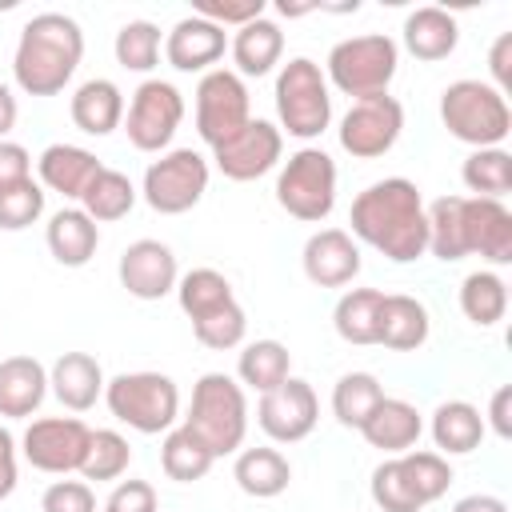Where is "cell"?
I'll return each mask as SVG.
<instances>
[{
    "label": "cell",
    "mask_w": 512,
    "mask_h": 512,
    "mask_svg": "<svg viewBox=\"0 0 512 512\" xmlns=\"http://www.w3.org/2000/svg\"><path fill=\"white\" fill-rule=\"evenodd\" d=\"M352 240L376 248L392 264H412L428 252L424 196L408 176H384L368 184L348 212Z\"/></svg>",
    "instance_id": "1"
},
{
    "label": "cell",
    "mask_w": 512,
    "mask_h": 512,
    "mask_svg": "<svg viewBox=\"0 0 512 512\" xmlns=\"http://www.w3.org/2000/svg\"><path fill=\"white\" fill-rule=\"evenodd\" d=\"M84 60V32L64 12H36L12 52V80L24 96H56L72 84Z\"/></svg>",
    "instance_id": "2"
},
{
    "label": "cell",
    "mask_w": 512,
    "mask_h": 512,
    "mask_svg": "<svg viewBox=\"0 0 512 512\" xmlns=\"http://www.w3.org/2000/svg\"><path fill=\"white\" fill-rule=\"evenodd\" d=\"M184 428L196 432L212 456L240 452L244 436H248V396H244L240 380L228 372H204L192 384V404H188Z\"/></svg>",
    "instance_id": "3"
},
{
    "label": "cell",
    "mask_w": 512,
    "mask_h": 512,
    "mask_svg": "<svg viewBox=\"0 0 512 512\" xmlns=\"http://www.w3.org/2000/svg\"><path fill=\"white\" fill-rule=\"evenodd\" d=\"M440 120L452 140L468 148H504L512 132L508 96H500L488 80H452L440 92Z\"/></svg>",
    "instance_id": "4"
},
{
    "label": "cell",
    "mask_w": 512,
    "mask_h": 512,
    "mask_svg": "<svg viewBox=\"0 0 512 512\" xmlns=\"http://www.w3.org/2000/svg\"><path fill=\"white\" fill-rule=\"evenodd\" d=\"M396 68H400V44L388 32H364V36L336 40L328 48L324 80L328 88L352 100H364V96L388 92V84L396 80Z\"/></svg>",
    "instance_id": "5"
},
{
    "label": "cell",
    "mask_w": 512,
    "mask_h": 512,
    "mask_svg": "<svg viewBox=\"0 0 512 512\" xmlns=\"http://www.w3.org/2000/svg\"><path fill=\"white\" fill-rule=\"evenodd\" d=\"M104 404L112 420L128 424L140 436H160L176 428L180 420V388L172 376L140 368V372H120L104 384Z\"/></svg>",
    "instance_id": "6"
},
{
    "label": "cell",
    "mask_w": 512,
    "mask_h": 512,
    "mask_svg": "<svg viewBox=\"0 0 512 512\" xmlns=\"http://www.w3.org/2000/svg\"><path fill=\"white\" fill-rule=\"evenodd\" d=\"M276 128L296 140H316L332 124V88L324 80V68L308 56H292L276 72Z\"/></svg>",
    "instance_id": "7"
},
{
    "label": "cell",
    "mask_w": 512,
    "mask_h": 512,
    "mask_svg": "<svg viewBox=\"0 0 512 512\" xmlns=\"http://www.w3.org/2000/svg\"><path fill=\"white\" fill-rule=\"evenodd\" d=\"M276 204L304 224H320L336 208V160L324 148H296L288 160H280L276 172Z\"/></svg>",
    "instance_id": "8"
},
{
    "label": "cell",
    "mask_w": 512,
    "mask_h": 512,
    "mask_svg": "<svg viewBox=\"0 0 512 512\" xmlns=\"http://www.w3.org/2000/svg\"><path fill=\"white\" fill-rule=\"evenodd\" d=\"M208 176L212 168L196 148H168L144 168L140 196L160 216H184L204 200Z\"/></svg>",
    "instance_id": "9"
},
{
    "label": "cell",
    "mask_w": 512,
    "mask_h": 512,
    "mask_svg": "<svg viewBox=\"0 0 512 512\" xmlns=\"http://www.w3.org/2000/svg\"><path fill=\"white\" fill-rule=\"evenodd\" d=\"M180 124H184V92L176 84L152 76L132 92L120 128L128 132V144L136 152H156L160 156V152H168Z\"/></svg>",
    "instance_id": "10"
},
{
    "label": "cell",
    "mask_w": 512,
    "mask_h": 512,
    "mask_svg": "<svg viewBox=\"0 0 512 512\" xmlns=\"http://www.w3.org/2000/svg\"><path fill=\"white\" fill-rule=\"evenodd\" d=\"M400 132H404V104L380 92L348 104V112L340 116L336 140L352 160H380L396 148Z\"/></svg>",
    "instance_id": "11"
},
{
    "label": "cell",
    "mask_w": 512,
    "mask_h": 512,
    "mask_svg": "<svg viewBox=\"0 0 512 512\" xmlns=\"http://www.w3.org/2000/svg\"><path fill=\"white\" fill-rule=\"evenodd\" d=\"M92 428L80 416H36L20 436V456L48 476H68L84 468Z\"/></svg>",
    "instance_id": "12"
},
{
    "label": "cell",
    "mask_w": 512,
    "mask_h": 512,
    "mask_svg": "<svg viewBox=\"0 0 512 512\" xmlns=\"http://www.w3.org/2000/svg\"><path fill=\"white\" fill-rule=\"evenodd\" d=\"M252 120L248 84L232 68H212L196 84V132L208 148L224 144Z\"/></svg>",
    "instance_id": "13"
},
{
    "label": "cell",
    "mask_w": 512,
    "mask_h": 512,
    "mask_svg": "<svg viewBox=\"0 0 512 512\" xmlns=\"http://www.w3.org/2000/svg\"><path fill=\"white\" fill-rule=\"evenodd\" d=\"M212 160H216V168H220L228 180H236V184L260 180V176H268L272 168H280V160H284V132H280L272 120L252 116L236 136H228L224 144L212 148Z\"/></svg>",
    "instance_id": "14"
},
{
    "label": "cell",
    "mask_w": 512,
    "mask_h": 512,
    "mask_svg": "<svg viewBox=\"0 0 512 512\" xmlns=\"http://www.w3.org/2000/svg\"><path fill=\"white\" fill-rule=\"evenodd\" d=\"M316 420H320L316 388L300 376H288L256 404V424L272 444H300L304 436H312Z\"/></svg>",
    "instance_id": "15"
},
{
    "label": "cell",
    "mask_w": 512,
    "mask_h": 512,
    "mask_svg": "<svg viewBox=\"0 0 512 512\" xmlns=\"http://www.w3.org/2000/svg\"><path fill=\"white\" fill-rule=\"evenodd\" d=\"M116 276H120V288L128 296H136V300H164L168 292H176L180 264H176V252L164 240L144 236V240H132L120 252Z\"/></svg>",
    "instance_id": "16"
},
{
    "label": "cell",
    "mask_w": 512,
    "mask_h": 512,
    "mask_svg": "<svg viewBox=\"0 0 512 512\" xmlns=\"http://www.w3.org/2000/svg\"><path fill=\"white\" fill-rule=\"evenodd\" d=\"M360 264V244L344 228H316L300 252V268L316 288H348L360 276Z\"/></svg>",
    "instance_id": "17"
},
{
    "label": "cell",
    "mask_w": 512,
    "mask_h": 512,
    "mask_svg": "<svg viewBox=\"0 0 512 512\" xmlns=\"http://www.w3.org/2000/svg\"><path fill=\"white\" fill-rule=\"evenodd\" d=\"M464 248L492 268L512 264V212L504 200L464 196Z\"/></svg>",
    "instance_id": "18"
},
{
    "label": "cell",
    "mask_w": 512,
    "mask_h": 512,
    "mask_svg": "<svg viewBox=\"0 0 512 512\" xmlns=\"http://www.w3.org/2000/svg\"><path fill=\"white\" fill-rule=\"evenodd\" d=\"M228 48V32L216 28L212 20L204 16H184L172 24V32L164 36V60L176 68V72H212V64H220Z\"/></svg>",
    "instance_id": "19"
},
{
    "label": "cell",
    "mask_w": 512,
    "mask_h": 512,
    "mask_svg": "<svg viewBox=\"0 0 512 512\" xmlns=\"http://www.w3.org/2000/svg\"><path fill=\"white\" fill-rule=\"evenodd\" d=\"M356 432L364 436L368 448H380L384 456H400V452L416 448V440L424 432V416L416 412V404H408L400 396H380V404L368 412V420Z\"/></svg>",
    "instance_id": "20"
},
{
    "label": "cell",
    "mask_w": 512,
    "mask_h": 512,
    "mask_svg": "<svg viewBox=\"0 0 512 512\" xmlns=\"http://www.w3.org/2000/svg\"><path fill=\"white\" fill-rule=\"evenodd\" d=\"M104 164L96 160V152L80 148V144H48L40 156H36V172H40V188L64 196V200H76L84 196V188L92 184V176L100 172Z\"/></svg>",
    "instance_id": "21"
},
{
    "label": "cell",
    "mask_w": 512,
    "mask_h": 512,
    "mask_svg": "<svg viewBox=\"0 0 512 512\" xmlns=\"http://www.w3.org/2000/svg\"><path fill=\"white\" fill-rule=\"evenodd\" d=\"M104 368L88 352H64L48 368V392L68 408V412H88L104 396Z\"/></svg>",
    "instance_id": "22"
},
{
    "label": "cell",
    "mask_w": 512,
    "mask_h": 512,
    "mask_svg": "<svg viewBox=\"0 0 512 512\" xmlns=\"http://www.w3.org/2000/svg\"><path fill=\"white\" fill-rule=\"evenodd\" d=\"M44 396H48V368L36 356L0 360V416L4 420H32Z\"/></svg>",
    "instance_id": "23"
},
{
    "label": "cell",
    "mask_w": 512,
    "mask_h": 512,
    "mask_svg": "<svg viewBox=\"0 0 512 512\" xmlns=\"http://www.w3.org/2000/svg\"><path fill=\"white\" fill-rule=\"evenodd\" d=\"M124 92H120V84L116 80H108V76H92V80H84L76 92H72V100H68V116H72V124L84 132V136H112L120 124H124Z\"/></svg>",
    "instance_id": "24"
},
{
    "label": "cell",
    "mask_w": 512,
    "mask_h": 512,
    "mask_svg": "<svg viewBox=\"0 0 512 512\" xmlns=\"http://www.w3.org/2000/svg\"><path fill=\"white\" fill-rule=\"evenodd\" d=\"M400 40L404 48L424 60V64H436V60H448L460 44V20L448 12V8H436V4H424L416 12L404 16V28H400Z\"/></svg>",
    "instance_id": "25"
},
{
    "label": "cell",
    "mask_w": 512,
    "mask_h": 512,
    "mask_svg": "<svg viewBox=\"0 0 512 512\" xmlns=\"http://www.w3.org/2000/svg\"><path fill=\"white\" fill-rule=\"evenodd\" d=\"M44 244L52 252L56 264L64 268H84L96 248H100V224L76 204V208H60L48 216V228H44Z\"/></svg>",
    "instance_id": "26"
},
{
    "label": "cell",
    "mask_w": 512,
    "mask_h": 512,
    "mask_svg": "<svg viewBox=\"0 0 512 512\" xmlns=\"http://www.w3.org/2000/svg\"><path fill=\"white\" fill-rule=\"evenodd\" d=\"M432 336V316L416 296L404 292H384L380 304V324H376V344L392 348V352H416L424 348Z\"/></svg>",
    "instance_id": "27"
},
{
    "label": "cell",
    "mask_w": 512,
    "mask_h": 512,
    "mask_svg": "<svg viewBox=\"0 0 512 512\" xmlns=\"http://www.w3.org/2000/svg\"><path fill=\"white\" fill-rule=\"evenodd\" d=\"M228 52H232V64H236L232 72L240 80L244 76H268L280 64V56H284V32H280L276 20L256 16V20H248L244 28L232 32Z\"/></svg>",
    "instance_id": "28"
},
{
    "label": "cell",
    "mask_w": 512,
    "mask_h": 512,
    "mask_svg": "<svg viewBox=\"0 0 512 512\" xmlns=\"http://www.w3.org/2000/svg\"><path fill=\"white\" fill-rule=\"evenodd\" d=\"M232 480H236V488H240L244 496H252V500H272V496L288 492V484H292V464H288V456H284L280 448H268V444H260V448H240V452H236V464H232Z\"/></svg>",
    "instance_id": "29"
},
{
    "label": "cell",
    "mask_w": 512,
    "mask_h": 512,
    "mask_svg": "<svg viewBox=\"0 0 512 512\" xmlns=\"http://www.w3.org/2000/svg\"><path fill=\"white\" fill-rule=\"evenodd\" d=\"M428 432H432V444H436L440 456H468V452L480 448L488 424H484V416H480L476 404H468V400H444V404H436V412L428 420Z\"/></svg>",
    "instance_id": "30"
},
{
    "label": "cell",
    "mask_w": 512,
    "mask_h": 512,
    "mask_svg": "<svg viewBox=\"0 0 512 512\" xmlns=\"http://www.w3.org/2000/svg\"><path fill=\"white\" fill-rule=\"evenodd\" d=\"M292 376V352L288 344L264 336V340H248L240 344V360H236V380L240 388H252V392H272L276 384H284Z\"/></svg>",
    "instance_id": "31"
},
{
    "label": "cell",
    "mask_w": 512,
    "mask_h": 512,
    "mask_svg": "<svg viewBox=\"0 0 512 512\" xmlns=\"http://www.w3.org/2000/svg\"><path fill=\"white\" fill-rule=\"evenodd\" d=\"M380 304L384 292L380 288H348L340 292L336 308H332V328L344 344H376V324H380Z\"/></svg>",
    "instance_id": "32"
},
{
    "label": "cell",
    "mask_w": 512,
    "mask_h": 512,
    "mask_svg": "<svg viewBox=\"0 0 512 512\" xmlns=\"http://www.w3.org/2000/svg\"><path fill=\"white\" fill-rule=\"evenodd\" d=\"M460 312L464 320H472L476 328H492L504 320L508 312V284L500 272L492 268H476L460 280Z\"/></svg>",
    "instance_id": "33"
},
{
    "label": "cell",
    "mask_w": 512,
    "mask_h": 512,
    "mask_svg": "<svg viewBox=\"0 0 512 512\" xmlns=\"http://www.w3.org/2000/svg\"><path fill=\"white\" fill-rule=\"evenodd\" d=\"M216 456L204 448V440L196 432H188L184 424L180 428H168L164 432V444H160V468L168 480L176 484H196L212 472Z\"/></svg>",
    "instance_id": "34"
},
{
    "label": "cell",
    "mask_w": 512,
    "mask_h": 512,
    "mask_svg": "<svg viewBox=\"0 0 512 512\" xmlns=\"http://www.w3.org/2000/svg\"><path fill=\"white\" fill-rule=\"evenodd\" d=\"M136 200H140V192H136V184H132L124 172L100 168V172L92 176V184L84 188L80 208H84L96 224H112V220H124V216L136 208Z\"/></svg>",
    "instance_id": "35"
},
{
    "label": "cell",
    "mask_w": 512,
    "mask_h": 512,
    "mask_svg": "<svg viewBox=\"0 0 512 512\" xmlns=\"http://www.w3.org/2000/svg\"><path fill=\"white\" fill-rule=\"evenodd\" d=\"M460 180L472 196L504 200L512 192V152L508 148H472L464 156Z\"/></svg>",
    "instance_id": "36"
},
{
    "label": "cell",
    "mask_w": 512,
    "mask_h": 512,
    "mask_svg": "<svg viewBox=\"0 0 512 512\" xmlns=\"http://www.w3.org/2000/svg\"><path fill=\"white\" fill-rule=\"evenodd\" d=\"M428 216V252L444 264H456L468 256L464 248V196H440L424 208Z\"/></svg>",
    "instance_id": "37"
},
{
    "label": "cell",
    "mask_w": 512,
    "mask_h": 512,
    "mask_svg": "<svg viewBox=\"0 0 512 512\" xmlns=\"http://www.w3.org/2000/svg\"><path fill=\"white\" fill-rule=\"evenodd\" d=\"M176 300H180V312L188 320H200V316H212L224 304H232L236 292H232V284H228L224 272H216V268H192V272H184L176 280Z\"/></svg>",
    "instance_id": "38"
},
{
    "label": "cell",
    "mask_w": 512,
    "mask_h": 512,
    "mask_svg": "<svg viewBox=\"0 0 512 512\" xmlns=\"http://www.w3.org/2000/svg\"><path fill=\"white\" fill-rule=\"evenodd\" d=\"M396 464H400L408 488L416 492V500H420L424 508L436 504V500L448 492V484H452V464H448V456H440V452L408 448V452L396 456Z\"/></svg>",
    "instance_id": "39"
},
{
    "label": "cell",
    "mask_w": 512,
    "mask_h": 512,
    "mask_svg": "<svg viewBox=\"0 0 512 512\" xmlns=\"http://www.w3.org/2000/svg\"><path fill=\"white\" fill-rule=\"evenodd\" d=\"M380 396H384V388L372 372H344L332 384V416L344 428H360L368 420V412L380 404Z\"/></svg>",
    "instance_id": "40"
},
{
    "label": "cell",
    "mask_w": 512,
    "mask_h": 512,
    "mask_svg": "<svg viewBox=\"0 0 512 512\" xmlns=\"http://www.w3.org/2000/svg\"><path fill=\"white\" fill-rule=\"evenodd\" d=\"M160 48H164V36L152 20H128V24H120V32L112 40L116 64L124 72H140V76L160 64Z\"/></svg>",
    "instance_id": "41"
},
{
    "label": "cell",
    "mask_w": 512,
    "mask_h": 512,
    "mask_svg": "<svg viewBox=\"0 0 512 512\" xmlns=\"http://www.w3.org/2000/svg\"><path fill=\"white\" fill-rule=\"evenodd\" d=\"M132 464V444L128 436H120L116 428H96L92 440H88V456H84V468L80 476L84 480H120Z\"/></svg>",
    "instance_id": "42"
},
{
    "label": "cell",
    "mask_w": 512,
    "mask_h": 512,
    "mask_svg": "<svg viewBox=\"0 0 512 512\" xmlns=\"http://www.w3.org/2000/svg\"><path fill=\"white\" fill-rule=\"evenodd\" d=\"M192 336H196L204 348H212V352L240 348V344H244V336H248V316H244V308L232 300V304H224L220 312L192 320Z\"/></svg>",
    "instance_id": "43"
},
{
    "label": "cell",
    "mask_w": 512,
    "mask_h": 512,
    "mask_svg": "<svg viewBox=\"0 0 512 512\" xmlns=\"http://www.w3.org/2000/svg\"><path fill=\"white\" fill-rule=\"evenodd\" d=\"M368 492H372L376 512H424V504H420L416 492L408 488V480H404L396 456H388V460H380V464L372 468Z\"/></svg>",
    "instance_id": "44"
},
{
    "label": "cell",
    "mask_w": 512,
    "mask_h": 512,
    "mask_svg": "<svg viewBox=\"0 0 512 512\" xmlns=\"http://www.w3.org/2000/svg\"><path fill=\"white\" fill-rule=\"evenodd\" d=\"M44 200L48 192L40 188V180H20L12 188H0V228L4 232H24L44 216Z\"/></svg>",
    "instance_id": "45"
},
{
    "label": "cell",
    "mask_w": 512,
    "mask_h": 512,
    "mask_svg": "<svg viewBox=\"0 0 512 512\" xmlns=\"http://www.w3.org/2000/svg\"><path fill=\"white\" fill-rule=\"evenodd\" d=\"M40 512H96V492L88 480H52L40 496Z\"/></svg>",
    "instance_id": "46"
},
{
    "label": "cell",
    "mask_w": 512,
    "mask_h": 512,
    "mask_svg": "<svg viewBox=\"0 0 512 512\" xmlns=\"http://www.w3.org/2000/svg\"><path fill=\"white\" fill-rule=\"evenodd\" d=\"M264 8H268L264 0H200L192 12L212 20L216 28H244L248 20L264 16Z\"/></svg>",
    "instance_id": "47"
},
{
    "label": "cell",
    "mask_w": 512,
    "mask_h": 512,
    "mask_svg": "<svg viewBox=\"0 0 512 512\" xmlns=\"http://www.w3.org/2000/svg\"><path fill=\"white\" fill-rule=\"evenodd\" d=\"M104 512H160V500H156V488L148 480H120L108 492Z\"/></svg>",
    "instance_id": "48"
},
{
    "label": "cell",
    "mask_w": 512,
    "mask_h": 512,
    "mask_svg": "<svg viewBox=\"0 0 512 512\" xmlns=\"http://www.w3.org/2000/svg\"><path fill=\"white\" fill-rule=\"evenodd\" d=\"M32 180V152L16 140H0V188Z\"/></svg>",
    "instance_id": "49"
},
{
    "label": "cell",
    "mask_w": 512,
    "mask_h": 512,
    "mask_svg": "<svg viewBox=\"0 0 512 512\" xmlns=\"http://www.w3.org/2000/svg\"><path fill=\"white\" fill-rule=\"evenodd\" d=\"M488 84L500 92V96H508V88H512V32H500L496 40H492V48H488Z\"/></svg>",
    "instance_id": "50"
},
{
    "label": "cell",
    "mask_w": 512,
    "mask_h": 512,
    "mask_svg": "<svg viewBox=\"0 0 512 512\" xmlns=\"http://www.w3.org/2000/svg\"><path fill=\"white\" fill-rule=\"evenodd\" d=\"M20 484V440L0 424V500H8Z\"/></svg>",
    "instance_id": "51"
},
{
    "label": "cell",
    "mask_w": 512,
    "mask_h": 512,
    "mask_svg": "<svg viewBox=\"0 0 512 512\" xmlns=\"http://www.w3.org/2000/svg\"><path fill=\"white\" fill-rule=\"evenodd\" d=\"M508 404H512V388H508V384H500V388L492 392V404H488V416H484V424H492V432H496L500 440H508V436H512Z\"/></svg>",
    "instance_id": "52"
},
{
    "label": "cell",
    "mask_w": 512,
    "mask_h": 512,
    "mask_svg": "<svg viewBox=\"0 0 512 512\" xmlns=\"http://www.w3.org/2000/svg\"><path fill=\"white\" fill-rule=\"evenodd\" d=\"M452 512H508V504L492 492H472V496H460L452 504Z\"/></svg>",
    "instance_id": "53"
},
{
    "label": "cell",
    "mask_w": 512,
    "mask_h": 512,
    "mask_svg": "<svg viewBox=\"0 0 512 512\" xmlns=\"http://www.w3.org/2000/svg\"><path fill=\"white\" fill-rule=\"evenodd\" d=\"M16 116H20V104H16V92L0 80V140H8V132L16 128Z\"/></svg>",
    "instance_id": "54"
}]
</instances>
